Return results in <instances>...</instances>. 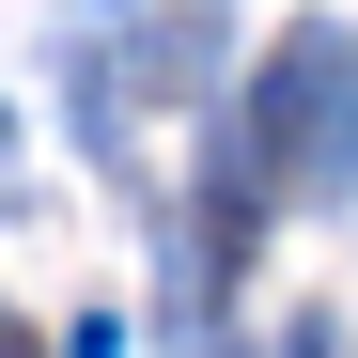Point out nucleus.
<instances>
[{
    "mask_svg": "<svg viewBox=\"0 0 358 358\" xmlns=\"http://www.w3.org/2000/svg\"><path fill=\"white\" fill-rule=\"evenodd\" d=\"M234 156L280 171V187H343V156H358V47L343 31H280L250 109H234Z\"/></svg>",
    "mask_w": 358,
    "mask_h": 358,
    "instance_id": "f257e3e1",
    "label": "nucleus"
}]
</instances>
